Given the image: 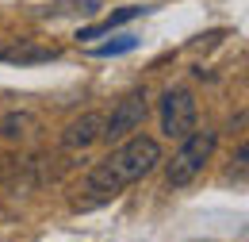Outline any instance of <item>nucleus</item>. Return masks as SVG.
Listing matches in <instances>:
<instances>
[{
	"label": "nucleus",
	"mask_w": 249,
	"mask_h": 242,
	"mask_svg": "<svg viewBox=\"0 0 249 242\" xmlns=\"http://www.w3.org/2000/svg\"><path fill=\"white\" fill-rule=\"evenodd\" d=\"M161 161H165V158H161V142L150 139V135H138V131H134V135L123 139L100 165H92V169L85 173V181H81V188H77L81 196L73 200V208L89 212V208H100V204L115 200L126 184L150 177Z\"/></svg>",
	"instance_id": "f257e3e1"
},
{
	"label": "nucleus",
	"mask_w": 249,
	"mask_h": 242,
	"mask_svg": "<svg viewBox=\"0 0 249 242\" xmlns=\"http://www.w3.org/2000/svg\"><path fill=\"white\" fill-rule=\"evenodd\" d=\"M218 146V131H188L184 142H180V150L173 154V161L165 165V181H169V188H184V184H192L199 173H203V165L211 161V154H215Z\"/></svg>",
	"instance_id": "f03ea898"
},
{
	"label": "nucleus",
	"mask_w": 249,
	"mask_h": 242,
	"mask_svg": "<svg viewBox=\"0 0 249 242\" xmlns=\"http://www.w3.org/2000/svg\"><path fill=\"white\" fill-rule=\"evenodd\" d=\"M157 116H161V135L169 139H184L188 131H196V96L188 89H169L161 100H157Z\"/></svg>",
	"instance_id": "7ed1b4c3"
},
{
	"label": "nucleus",
	"mask_w": 249,
	"mask_h": 242,
	"mask_svg": "<svg viewBox=\"0 0 249 242\" xmlns=\"http://www.w3.org/2000/svg\"><path fill=\"white\" fill-rule=\"evenodd\" d=\"M150 116V100H146V92H130L123 96L115 108H111V116L104 120V131H100V139H107V142H123L130 139L142 123Z\"/></svg>",
	"instance_id": "20e7f679"
},
{
	"label": "nucleus",
	"mask_w": 249,
	"mask_h": 242,
	"mask_svg": "<svg viewBox=\"0 0 249 242\" xmlns=\"http://www.w3.org/2000/svg\"><path fill=\"white\" fill-rule=\"evenodd\" d=\"M58 54H62L58 46H46L35 39H16L12 46H0V61L8 65H38V61H54Z\"/></svg>",
	"instance_id": "39448f33"
},
{
	"label": "nucleus",
	"mask_w": 249,
	"mask_h": 242,
	"mask_svg": "<svg viewBox=\"0 0 249 242\" xmlns=\"http://www.w3.org/2000/svg\"><path fill=\"white\" fill-rule=\"evenodd\" d=\"M100 131H104V116L100 112H85L81 120H73L62 131V146L65 150H85V146H92L100 139Z\"/></svg>",
	"instance_id": "423d86ee"
},
{
	"label": "nucleus",
	"mask_w": 249,
	"mask_h": 242,
	"mask_svg": "<svg viewBox=\"0 0 249 242\" xmlns=\"http://www.w3.org/2000/svg\"><path fill=\"white\" fill-rule=\"evenodd\" d=\"M142 12H150V8H142V4H126V8H119V12H111L107 20L92 23V27H81V31H77V39H81V42L100 39V35H107V31H115V27H123V23H130V20H134V16H142Z\"/></svg>",
	"instance_id": "0eeeda50"
},
{
	"label": "nucleus",
	"mask_w": 249,
	"mask_h": 242,
	"mask_svg": "<svg viewBox=\"0 0 249 242\" xmlns=\"http://www.w3.org/2000/svg\"><path fill=\"white\" fill-rule=\"evenodd\" d=\"M38 120H35L31 112H8L4 120H0V135L4 139H23V135H31Z\"/></svg>",
	"instance_id": "6e6552de"
},
{
	"label": "nucleus",
	"mask_w": 249,
	"mask_h": 242,
	"mask_svg": "<svg viewBox=\"0 0 249 242\" xmlns=\"http://www.w3.org/2000/svg\"><path fill=\"white\" fill-rule=\"evenodd\" d=\"M138 46V35H119V39H111V42H100V46H92L96 58H119V54H130Z\"/></svg>",
	"instance_id": "1a4fd4ad"
}]
</instances>
